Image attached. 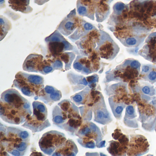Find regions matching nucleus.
Instances as JSON below:
<instances>
[{"instance_id":"nucleus-1","label":"nucleus","mask_w":156,"mask_h":156,"mask_svg":"<svg viewBox=\"0 0 156 156\" xmlns=\"http://www.w3.org/2000/svg\"><path fill=\"white\" fill-rule=\"evenodd\" d=\"M114 140L109 142V144L107 151L113 156H125L127 155L129 139L127 135L122 133L119 129H117L112 134Z\"/></svg>"},{"instance_id":"nucleus-2","label":"nucleus","mask_w":156,"mask_h":156,"mask_svg":"<svg viewBox=\"0 0 156 156\" xmlns=\"http://www.w3.org/2000/svg\"><path fill=\"white\" fill-rule=\"evenodd\" d=\"M149 146L147 140L144 136L141 135H130L127 155L142 156L148 152Z\"/></svg>"},{"instance_id":"nucleus-3","label":"nucleus","mask_w":156,"mask_h":156,"mask_svg":"<svg viewBox=\"0 0 156 156\" xmlns=\"http://www.w3.org/2000/svg\"><path fill=\"white\" fill-rule=\"evenodd\" d=\"M50 131L43 135L40 141V147L44 152L47 154H50L53 152L55 150V146L61 145L65 141L59 140H65L62 135H58L56 133V135H54V132Z\"/></svg>"},{"instance_id":"nucleus-4","label":"nucleus","mask_w":156,"mask_h":156,"mask_svg":"<svg viewBox=\"0 0 156 156\" xmlns=\"http://www.w3.org/2000/svg\"><path fill=\"white\" fill-rule=\"evenodd\" d=\"M42 59L43 56L41 55H29L24 61L23 69L28 72H39Z\"/></svg>"},{"instance_id":"nucleus-5","label":"nucleus","mask_w":156,"mask_h":156,"mask_svg":"<svg viewBox=\"0 0 156 156\" xmlns=\"http://www.w3.org/2000/svg\"><path fill=\"white\" fill-rule=\"evenodd\" d=\"M156 104V101L153 100L151 101V103L148 104V105L145 106V109L143 110L142 108H139V111L140 113L139 119L140 121L142 123V126L145 124V122L147 121V124H148V121L150 120H155L154 117H156V108L154 110L152 108Z\"/></svg>"},{"instance_id":"nucleus-6","label":"nucleus","mask_w":156,"mask_h":156,"mask_svg":"<svg viewBox=\"0 0 156 156\" xmlns=\"http://www.w3.org/2000/svg\"><path fill=\"white\" fill-rule=\"evenodd\" d=\"M104 104L103 103V106L97 108L95 113L96 121L103 124H109L112 120L111 115L108 111L106 106H104Z\"/></svg>"},{"instance_id":"nucleus-7","label":"nucleus","mask_w":156,"mask_h":156,"mask_svg":"<svg viewBox=\"0 0 156 156\" xmlns=\"http://www.w3.org/2000/svg\"><path fill=\"white\" fill-rule=\"evenodd\" d=\"M8 3L10 7L15 11L28 13L33 10L29 6L30 0H8Z\"/></svg>"},{"instance_id":"nucleus-8","label":"nucleus","mask_w":156,"mask_h":156,"mask_svg":"<svg viewBox=\"0 0 156 156\" xmlns=\"http://www.w3.org/2000/svg\"><path fill=\"white\" fill-rule=\"evenodd\" d=\"M108 101L114 116L117 119H121L123 111L125 107V104L122 102L115 99L113 97L109 98Z\"/></svg>"},{"instance_id":"nucleus-9","label":"nucleus","mask_w":156,"mask_h":156,"mask_svg":"<svg viewBox=\"0 0 156 156\" xmlns=\"http://www.w3.org/2000/svg\"><path fill=\"white\" fill-rule=\"evenodd\" d=\"M49 49L54 54H58L63 52L64 48H66L65 44L60 41H52L49 44Z\"/></svg>"},{"instance_id":"nucleus-10","label":"nucleus","mask_w":156,"mask_h":156,"mask_svg":"<svg viewBox=\"0 0 156 156\" xmlns=\"http://www.w3.org/2000/svg\"><path fill=\"white\" fill-rule=\"evenodd\" d=\"M0 24H1V40H2L3 35H7L8 30L11 29V25L10 23L5 18L1 16L0 18Z\"/></svg>"},{"instance_id":"nucleus-11","label":"nucleus","mask_w":156,"mask_h":156,"mask_svg":"<svg viewBox=\"0 0 156 156\" xmlns=\"http://www.w3.org/2000/svg\"><path fill=\"white\" fill-rule=\"evenodd\" d=\"M137 115L135 113V107L132 105L127 106L125 109L124 119H126V121L127 120H130L135 119Z\"/></svg>"},{"instance_id":"nucleus-12","label":"nucleus","mask_w":156,"mask_h":156,"mask_svg":"<svg viewBox=\"0 0 156 156\" xmlns=\"http://www.w3.org/2000/svg\"><path fill=\"white\" fill-rule=\"evenodd\" d=\"M27 79L28 82L32 84L39 85L42 84L43 82V78L42 77L38 75H29L27 77Z\"/></svg>"},{"instance_id":"nucleus-13","label":"nucleus","mask_w":156,"mask_h":156,"mask_svg":"<svg viewBox=\"0 0 156 156\" xmlns=\"http://www.w3.org/2000/svg\"><path fill=\"white\" fill-rule=\"evenodd\" d=\"M141 92L144 95L152 96L156 94V90L150 85H144L141 87Z\"/></svg>"},{"instance_id":"nucleus-14","label":"nucleus","mask_w":156,"mask_h":156,"mask_svg":"<svg viewBox=\"0 0 156 156\" xmlns=\"http://www.w3.org/2000/svg\"><path fill=\"white\" fill-rule=\"evenodd\" d=\"M34 114L36 117L37 119L39 121H43L45 119L46 116L45 114L41 113L39 110H38L37 108H34Z\"/></svg>"},{"instance_id":"nucleus-15","label":"nucleus","mask_w":156,"mask_h":156,"mask_svg":"<svg viewBox=\"0 0 156 156\" xmlns=\"http://www.w3.org/2000/svg\"><path fill=\"white\" fill-rule=\"evenodd\" d=\"M148 80L151 82L154 83L156 81V72L154 70L151 71L149 72L147 75Z\"/></svg>"},{"instance_id":"nucleus-16","label":"nucleus","mask_w":156,"mask_h":156,"mask_svg":"<svg viewBox=\"0 0 156 156\" xmlns=\"http://www.w3.org/2000/svg\"><path fill=\"white\" fill-rule=\"evenodd\" d=\"M64 28L67 31H72L74 29V24L71 21H67L64 24Z\"/></svg>"},{"instance_id":"nucleus-17","label":"nucleus","mask_w":156,"mask_h":156,"mask_svg":"<svg viewBox=\"0 0 156 156\" xmlns=\"http://www.w3.org/2000/svg\"><path fill=\"white\" fill-rule=\"evenodd\" d=\"M50 98L52 100L58 101L61 98V93L59 91H55V92L50 94Z\"/></svg>"},{"instance_id":"nucleus-18","label":"nucleus","mask_w":156,"mask_h":156,"mask_svg":"<svg viewBox=\"0 0 156 156\" xmlns=\"http://www.w3.org/2000/svg\"><path fill=\"white\" fill-rule=\"evenodd\" d=\"M92 130H93L91 127H85L81 130V134L86 136H88L92 132Z\"/></svg>"},{"instance_id":"nucleus-19","label":"nucleus","mask_w":156,"mask_h":156,"mask_svg":"<svg viewBox=\"0 0 156 156\" xmlns=\"http://www.w3.org/2000/svg\"><path fill=\"white\" fill-rule=\"evenodd\" d=\"M53 121L57 124H60L63 123L64 119L63 117L61 115H57L53 118Z\"/></svg>"},{"instance_id":"nucleus-20","label":"nucleus","mask_w":156,"mask_h":156,"mask_svg":"<svg viewBox=\"0 0 156 156\" xmlns=\"http://www.w3.org/2000/svg\"><path fill=\"white\" fill-rule=\"evenodd\" d=\"M21 90L22 92L23 93V94L25 95L30 96L32 94L31 91L30 90L29 87L27 86H23L22 87Z\"/></svg>"},{"instance_id":"nucleus-21","label":"nucleus","mask_w":156,"mask_h":156,"mask_svg":"<svg viewBox=\"0 0 156 156\" xmlns=\"http://www.w3.org/2000/svg\"><path fill=\"white\" fill-rule=\"evenodd\" d=\"M35 108V107H34ZM35 108H37L38 110H39L41 113H43L44 114H47V109L45 107V106L42 104V103H39L37 105V106Z\"/></svg>"},{"instance_id":"nucleus-22","label":"nucleus","mask_w":156,"mask_h":156,"mask_svg":"<svg viewBox=\"0 0 156 156\" xmlns=\"http://www.w3.org/2000/svg\"><path fill=\"white\" fill-rule=\"evenodd\" d=\"M27 147V144L25 142H22L19 143V145H17L16 146L17 150L20 151H25Z\"/></svg>"},{"instance_id":"nucleus-23","label":"nucleus","mask_w":156,"mask_h":156,"mask_svg":"<svg viewBox=\"0 0 156 156\" xmlns=\"http://www.w3.org/2000/svg\"><path fill=\"white\" fill-rule=\"evenodd\" d=\"M126 43L128 45L132 46V45H135L136 44L137 40L135 38H130L126 40Z\"/></svg>"},{"instance_id":"nucleus-24","label":"nucleus","mask_w":156,"mask_h":156,"mask_svg":"<svg viewBox=\"0 0 156 156\" xmlns=\"http://www.w3.org/2000/svg\"><path fill=\"white\" fill-rule=\"evenodd\" d=\"M45 91L48 94H51L55 92V89L54 87L50 86H47L45 87Z\"/></svg>"},{"instance_id":"nucleus-25","label":"nucleus","mask_w":156,"mask_h":156,"mask_svg":"<svg viewBox=\"0 0 156 156\" xmlns=\"http://www.w3.org/2000/svg\"><path fill=\"white\" fill-rule=\"evenodd\" d=\"M130 66L133 68H138L140 66V64L138 61L134 60L130 63Z\"/></svg>"},{"instance_id":"nucleus-26","label":"nucleus","mask_w":156,"mask_h":156,"mask_svg":"<svg viewBox=\"0 0 156 156\" xmlns=\"http://www.w3.org/2000/svg\"><path fill=\"white\" fill-rule=\"evenodd\" d=\"M53 66L55 68H56V69H59L62 67L63 64L61 61L57 60L54 62V63L53 64Z\"/></svg>"},{"instance_id":"nucleus-27","label":"nucleus","mask_w":156,"mask_h":156,"mask_svg":"<svg viewBox=\"0 0 156 156\" xmlns=\"http://www.w3.org/2000/svg\"><path fill=\"white\" fill-rule=\"evenodd\" d=\"M61 58L62 59V60H63L65 62L66 64L68 63L69 62V56L68 55V54L65 53L63 54L61 56Z\"/></svg>"},{"instance_id":"nucleus-28","label":"nucleus","mask_w":156,"mask_h":156,"mask_svg":"<svg viewBox=\"0 0 156 156\" xmlns=\"http://www.w3.org/2000/svg\"><path fill=\"white\" fill-rule=\"evenodd\" d=\"M73 99L76 103H79V102H82L83 99H82V96L81 95L77 94V95L74 96V97H73Z\"/></svg>"},{"instance_id":"nucleus-29","label":"nucleus","mask_w":156,"mask_h":156,"mask_svg":"<svg viewBox=\"0 0 156 156\" xmlns=\"http://www.w3.org/2000/svg\"><path fill=\"white\" fill-rule=\"evenodd\" d=\"M124 4L122 3H118L116 4V5L115 6V9L116 10L118 11H120L123 9L124 8Z\"/></svg>"},{"instance_id":"nucleus-30","label":"nucleus","mask_w":156,"mask_h":156,"mask_svg":"<svg viewBox=\"0 0 156 156\" xmlns=\"http://www.w3.org/2000/svg\"><path fill=\"white\" fill-rule=\"evenodd\" d=\"M95 143L93 141H90L87 142V143L85 144V147L89 148H94L95 147Z\"/></svg>"},{"instance_id":"nucleus-31","label":"nucleus","mask_w":156,"mask_h":156,"mask_svg":"<svg viewBox=\"0 0 156 156\" xmlns=\"http://www.w3.org/2000/svg\"><path fill=\"white\" fill-rule=\"evenodd\" d=\"M29 134L26 131H24L21 132L19 135L20 137L23 139H26L29 136Z\"/></svg>"},{"instance_id":"nucleus-32","label":"nucleus","mask_w":156,"mask_h":156,"mask_svg":"<svg viewBox=\"0 0 156 156\" xmlns=\"http://www.w3.org/2000/svg\"><path fill=\"white\" fill-rule=\"evenodd\" d=\"M53 70V68L50 66H46L43 68V72L46 74H47L51 72Z\"/></svg>"},{"instance_id":"nucleus-33","label":"nucleus","mask_w":156,"mask_h":156,"mask_svg":"<svg viewBox=\"0 0 156 156\" xmlns=\"http://www.w3.org/2000/svg\"><path fill=\"white\" fill-rule=\"evenodd\" d=\"M70 107L69 102H64L62 103L61 105V107L62 108V109H63L64 110L66 111Z\"/></svg>"},{"instance_id":"nucleus-34","label":"nucleus","mask_w":156,"mask_h":156,"mask_svg":"<svg viewBox=\"0 0 156 156\" xmlns=\"http://www.w3.org/2000/svg\"><path fill=\"white\" fill-rule=\"evenodd\" d=\"M73 66H74V68L75 69L79 70V71L82 70V68H83L82 65L79 62L75 63L74 64Z\"/></svg>"},{"instance_id":"nucleus-35","label":"nucleus","mask_w":156,"mask_h":156,"mask_svg":"<svg viewBox=\"0 0 156 156\" xmlns=\"http://www.w3.org/2000/svg\"><path fill=\"white\" fill-rule=\"evenodd\" d=\"M84 28L86 30H91L93 29V26L92 24H90L89 23H87L84 24Z\"/></svg>"},{"instance_id":"nucleus-36","label":"nucleus","mask_w":156,"mask_h":156,"mask_svg":"<svg viewBox=\"0 0 156 156\" xmlns=\"http://www.w3.org/2000/svg\"><path fill=\"white\" fill-rule=\"evenodd\" d=\"M76 121V120H74L73 119H70L69 121V125L71 127H75V126H76V125L77 124V123Z\"/></svg>"},{"instance_id":"nucleus-37","label":"nucleus","mask_w":156,"mask_h":156,"mask_svg":"<svg viewBox=\"0 0 156 156\" xmlns=\"http://www.w3.org/2000/svg\"><path fill=\"white\" fill-rule=\"evenodd\" d=\"M150 70V67L148 66H143L142 68V72L143 73H146Z\"/></svg>"},{"instance_id":"nucleus-38","label":"nucleus","mask_w":156,"mask_h":156,"mask_svg":"<svg viewBox=\"0 0 156 156\" xmlns=\"http://www.w3.org/2000/svg\"><path fill=\"white\" fill-rule=\"evenodd\" d=\"M49 0H35V3L39 5H42L44 3H46Z\"/></svg>"},{"instance_id":"nucleus-39","label":"nucleus","mask_w":156,"mask_h":156,"mask_svg":"<svg viewBox=\"0 0 156 156\" xmlns=\"http://www.w3.org/2000/svg\"><path fill=\"white\" fill-rule=\"evenodd\" d=\"M19 151H19L18 150H14L12 152V154L14 156H20V153Z\"/></svg>"},{"instance_id":"nucleus-40","label":"nucleus","mask_w":156,"mask_h":156,"mask_svg":"<svg viewBox=\"0 0 156 156\" xmlns=\"http://www.w3.org/2000/svg\"><path fill=\"white\" fill-rule=\"evenodd\" d=\"M5 110H4V107H3L2 106V105H1V108H0V113H1V115H3V114L4 113V112H5Z\"/></svg>"},{"instance_id":"nucleus-41","label":"nucleus","mask_w":156,"mask_h":156,"mask_svg":"<svg viewBox=\"0 0 156 156\" xmlns=\"http://www.w3.org/2000/svg\"><path fill=\"white\" fill-rule=\"evenodd\" d=\"M105 141H102L100 143L99 145H98V147H102L105 146Z\"/></svg>"},{"instance_id":"nucleus-42","label":"nucleus","mask_w":156,"mask_h":156,"mask_svg":"<svg viewBox=\"0 0 156 156\" xmlns=\"http://www.w3.org/2000/svg\"><path fill=\"white\" fill-rule=\"evenodd\" d=\"M30 107V104L29 103H25L24 105V108L25 109H28Z\"/></svg>"},{"instance_id":"nucleus-43","label":"nucleus","mask_w":156,"mask_h":156,"mask_svg":"<svg viewBox=\"0 0 156 156\" xmlns=\"http://www.w3.org/2000/svg\"><path fill=\"white\" fill-rule=\"evenodd\" d=\"M16 114V112L15 111V110L14 109H12L11 110V114L12 115H15Z\"/></svg>"},{"instance_id":"nucleus-44","label":"nucleus","mask_w":156,"mask_h":156,"mask_svg":"<svg viewBox=\"0 0 156 156\" xmlns=\"http://www.w3.org/2000/svg\"><path fill=\"white\" fill-rule=\"evenodd\" d=\"M83 71L85 72V73H88L89 72V70H88L87 67H84V69H83Z\"/></svg>"},{"instance_id":"nucleus-45","label":"nucleus","mask_w":156,"mask_h":156,"mask_svg":"<svg viewBox=\"0 0 156 156\" xmlns=\"http://www.w3.org/2000/svg\"><path fill=\"white\" fill-rule=\"evenodd\" d=\"M5 0H0V3H1V7L2 8L3 4L5 3Z\"/></svg>"},{"instance_id":"nucleus-46","label":"nucleus","mask_w":156,"mask_h":156,"mask_svg":"<svg viewBox=\"0 0 156 156\" xmlns=\"http://www.w3.org/2000/svg\"><path fill=\"white\" fill-rule=\"evenodd\" d=\"M83 83L85 85H87V83H87V81L86 80L85 78H84V79H83Z\"/></svg>"},{"instance_id":"nucleus-47","label":"nucleus","mask_w":156,"mask_h":156,"mask_svg":"<svg viewBox=\"0 0 156 156\" xmlns=\"http://www.w3.org/2000/svg\"><path fill=\"white\" fill-rule=\"evenodd\" d=\"M155 128V131H156V124H155V128Z\"/></svg>"}]
</instances>
